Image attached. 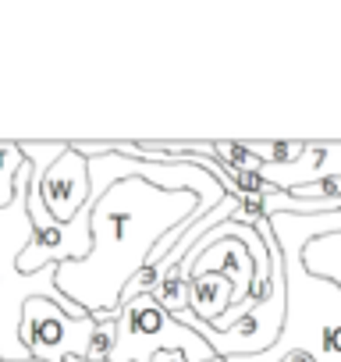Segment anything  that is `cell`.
I'll return each mask as SVG.
<instances>
[{"mask_svg": "<svg viewBox=\"0 0 341 362\" xmlns=\"http://www.w3.org/2000/svg\"><path fill=\"white\" fill-rule=\"evenodd\" d=\"M36 167V192L57 224H71L89 203V160L71 142H18Z\"/></svg>", "mask_w": 341, "mask_h": 362, "instance_id": "obj_3", "label": "cell"}, {"mask_svg": "<svg viewBox=\"0 0 341 362\" xmlns=\"http://www.w3.org/2000/svg\"><path fill=\"white\" fill-rule=\"evenodd\" d=\"M281 362H316V358H313V351H306V348H291V351H284Z\"/></svg>", "mask_w": 341, "mask_h": 362, "instance_id": "obj_11", "label": "cell"}, {"mask_svg": "<svg viewBox=\"0 0 341 362\" xmlns=\"http://www.w3.org/2000/svg\"><path fill=\"white\" fill-rule=\"evenodd\" d=\"M36 167L25 160L15 177V199L0 210V362H33L29 348L22 344V309L29 298H50L68 316H89L57 288V267H43L40 274H22L18 256L25 252L33 228H29V185Z\"/></svg>", "mask_w": 341, "mask_h": 362, "instance_id": "obj_1", "label": "cell"}, {"mask_svg": "<svg viewBox=\"0 0 341 362\" xmlns=\"http://www.w3.org/2000/svg\"><path fill=\"white\" fill-rule=\"evenodd\" d=\"M256 160L263 167H288V163H299L309 149V142H245Z\"/></svg>", "mask_w": 341, "mask_h": 362, "instance_id": "obj_8", "label": "cell"}, {"mask_svg": "<svg viewBox=\"0 0 341 362\" xmlns=\"http://www.w3.org/2000/svg\"><path fill=\"white\" fill-rule=\"evenodd\" d=\"M156 351H185L189 362L221 358L192 327L170 316L153 295L117 305V344L110 362H153Z\"/></svg>", "mask_w": 341, "mask_h": 362, "instance_id": "obj_2", "label": "cell"}, {"mask_svg": "<svg viewBox=\"0 0 341 362\" xmlns=\"http://www.w3.org/2000/svg\"><path fill=\"white\" fill-rule=\"evenodd\" d=\"M96 316H68L50 298H29L22 309V344L29 348L33 362H68L86 358L89 341L96 334Z\"/></svg>", "mask_w": 341, "mask_h": 362, "instance_id": "obj_4", "label": "cell"}, {"mask_svg": "<svg viewBox=\"0 0 341 362\" xmlns=\"http://www.w3.org/2000/svg\"><path fill=\"white\" fill-rule=\"evenodd\" d=\"M153 298H156L170 316H178V313L189 309V281H185V274H182V263H175V267L163 270V277H160L156 288H153Z\"/></svg>", "mask_w": 341, "mask_h": 362, "instance_id": "obj_7", "label": "cell"}, {"mask_svg": "<svg viewBox=\"0 0 341 362\" xmlns=\"http://www.w3.org/2000/svg\"><path fill=\"white\" fill-rule=\"evenodd\" d=\"M114 344H117V316H114V320H100V323H96V334H93V341H89L86 362H110Z\"/></svg>", "mask_w": 341, "mask_h": 362, "instance_id": "obj_10", "label": "cell"}, {"mask_svg": "<svg viewBox=\"0 0 341 362\" xmlns=\"http://www.w3.org/2000/svg\"><path fill=\"white\" fill-rule=\"evenodd\" d=\"M25 156L18 149V142H0V210L15 199V177L22 170Z\"/></svg>", "mask_w": 341, "mask_h": 362, "instance_id": "obj_9", "label": "cell"}, {"mask_svg": "<svg viewBox=\"0 0 341 362\" xmlns=\"http://www.w3.org/2000/svg\"><path fill=\"white\" fill-rule=\"evenodd\" d=\"M231 295L235 284L224 274H203L196 281H189V313L203 323H217L228 309H231Z\"/></svg>", "mask_w": 341, "mask_h": 362, "instance_id": "obj_5", "label": "cell"}, {"mask_svg": "<svg viewBox=\"0 0 341 362\" xmlns=\"http://www.w3.org/2000/svg\"><path fill=\"white\" fill-rule=\"evenodd\" d=\"M299 267L320 281H334L341 288V235H320L306 242L299 252Z\"/></svg>", "mask_w": 341, "mask_h": 362, "instance_id": "obj_6", "label": "cell"}]
</instances>
